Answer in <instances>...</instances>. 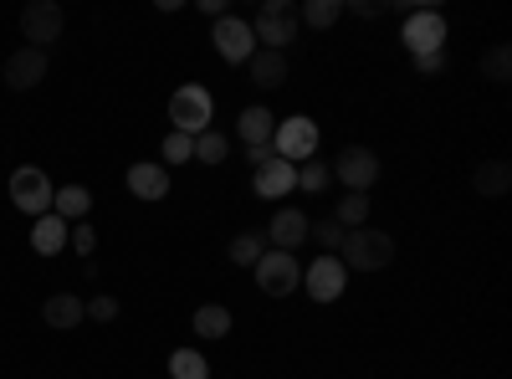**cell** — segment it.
Returning a JSON list of instances; mask_svg holds the SVG:
<instances>
[{
  "instance_id": "9c48e42d",
  "label": "cell",
  "mask_w": 512,
  "mask_h": 379,
  "mask_svg": "<svg viewBox=\"0 0 512 379\" xmlns=\"http://www.w3.org/2000/svg\"><path fill=\"white\" fill-rule=\"evenodd\" d=\"M210 41H216L221 62H231V67H246V62H251V52H256L251 21H241V16H221L216 26H210Z\"/></svg>"
},
{
  "instance_id": "1f68e13d",
  "label": "cell",
  "mask_w": 512,
  "mask_h": 379,
  "mask_svg": "<svg viewBox=\"0 0 512 379\" xmlns=\"http://www.w3.org/2000/svg\"><path fill=\"white\" fill-rule=\"evenodd\" d=\"M308 236H318V246H328V257H333L338 246H344V226H338L333 216H328V221H318V226H308Z\"/></svg>"
},
{
  "instance_id": "7a4b0ae2",
  "label": "cell",
  "mask_w": 512,
  "mask_h": 379,
  "mask_svg": "<svg viewBox=\"0 0 512 379\" xmlns=\"http://www.w3.org/2000/svg\"><path fill=\"white\" fill-rule=\"evenodd\" d=\"M210 118H216V98H210L200 82H185V88L169 93V123H175V134L200 139L210 129Z\"/></svg>"
},
{
  "instance_id": "ba28073f",
  "label": "cell",
  "mask_w": 512,
  "mask_h": 379,
  "mask_svg": "<svg viewBox=\"0 0 512 379\" xmlns=\"http://www.w3.org/2000/svg\"><path fill=\"white\" fill-rule=\"evenodd\" d=\"M405 47H410V57H425V52H446V16L441 11H431V6H420V11H410L405 16Z\"/></svg>"
},
{
  "instance_id": "6da1fadb",
  "label": "cell",
  "mask_w": 512,
  "mask_h": 379,
  "mask_svg": "<svg viewBox=\"0 0 512 379\" xmlns=\"http://www.w3.org/2000/svg\"><path fill=\"white\" fill-rule=\"evenodd\" d=\"M344 272H384L395 262V236L390 231H374V226H359V231H344V246L333 251Z\"/></svg>"
},
{
  "instance_id": "277c9868",
  "label": "cell",
  "mask_w": 512,
  "mask_h": 379,
  "mask_svg": "<svg viewBox=\"0 0 512 379\" xmlns=\"http://www.w3.org/2000/svg\"><path fill=\"white\" fill-rule=\"evenodd\" d=\"M272 149H277V159H287V164H308V159H318V123H313L308 113L282 118V123H277V134H272Z\"/></svg>"
},
{
  "instance_id": "5b68a950",
  "label": "cell",
  "mask_w": 512,
  "mask_h": 379,
  "mask_svg": "<svg viewBox=\"0 0 512 379\" xmlns=\"http://www.w3.org/2000/svg\"><path fill=\"white\" fill-rule=\"evenodd\" d=\"M256 272V287L267 292V298H287V292H297L303 287V267H297V257L292 251H262V262L251 267Z\"/></svg>"
},
{
  "instance_id": "ac0fdd59",
  "label": "cell",
  "mask_w": 512,
  "mask_h": 379,
  "mask_svg": "<svg viewBox=\"0 0 512 379\" xmlns=\"http://www.w3.org/2000/svg\"><path fill=\"white\" fill-rule=\"evenodd\" d=\"M67 221L62 216H52V210H47V216H36L31 221V246H36V257H62V251H67Z\"/></svg>"
},
{
  "instance_id": "30bf717a",
  "label": "cell",
  "mask_w": 512,
  "mask_h": 379,
  "mask_svg": "<svg viewBox=\"0 0 512 379\" xmlns=\"http://www.w3.org/2000/svg\"><path fill=\"white\" fill-rule=\"evenodd\" d=\"M379 154L374 149H359V144H349L344 154H338V164H333V180H344L349 185V195H369V185L379 180Z\"/></svg>"
},
{
  "instance_id": "e0dca14e",
  "label": "cell",
  "mask_w": 512,
  "mask_h": 379,
  "mask_svg": "<svg viewBox=\"0 0 512 379\" xmlns=\"http://www.w3.org/2000/svg\"><path fill=\"white\" fill-rule=\"evenodd\" d=\"M128 190H134L139 200H164L169 195V170L164 164H154V159H144V164H128Z\"/></svg>"
},
{
  "instance_id": "cb8c5ba5",
  "label": "cell",
  "mask_w": 512,
  "mask_h": 379,
  "mask_svg": "<svg viewBox=\"0 0 512 379\" xmlns=\"http://www.w3.org/2000/svg\"><path fill=\"white\" fill-rule=\"evenodd\" d=\"M338 16H344V0H308V6L297 11V21H308L313 31H328Z\"/></svg>"
},
{
  "instance_id": "2e32d148",
  "label": "cell",
  "mask_w": 512,
  "mask_h": 379,
  "mask_svg": "<svg viewBox=\"0 0 512 379\" xmlns=\"http://www.w3.org/2000/svg\"><path fill=\"white\" fill-rule=\"evenodd\" d=\"M41 318H47V328H57V333H72L82 318H88V303H82L77 292H52V298L41 303Z\"/></svg>"
},
{
  "instance_id": "5bb4252c",
  "label": "cell",
  "mask_w": 512,
  "mask_h": 379,
  "mask_svg": "<svg viewBox=\"0 0 512 379\" xmlns=\"http://www.w3.org/2000/svg\"><path fill=\"white\" fill-rule=\"evenodd\" d=\"M251 190L262 195V200H287V195L297 190V164H287V159L262 164V170L251 175Z\"/></svg>"
},
{
  "instance_id": "484cf974",
  "label": "cell",
  "mask_w": 512,
  "mask_h": 379,
  "mask_svg": "<svg viewBox=\"0 0 512 379\" xmlns=\"http://www.w3.org/2000/svg\"><path fill=\"white\" fill-rule=\"evenodd\" d=\"M328 185H333V164H323V159H318V164H313V159H308V164H297V190L323 195Z\"/></svg>"
},
{
  "instance_id": "f546056e",
  "label": "cell",
  "mask_w": 512,
  "mask_h": 379,
  "mask_svg": "<svg viewBox=\"0 0 512 379\" xmlns=\"http://www.w3.org/2000/svg\"><path fill=\"white\" fill-rule=\"evenodd\" d=\"M482 77H487V82H507V77H512V52H507V47H492V52L482 57Z\"/></svg>"
},
{
  "instance_id": "d6986e66",
  "label": "cell",
  "mask_w": 512,
  "mask_h": 379,
  "mask_svg": "<svg viewBox=\"0 0 512 379\" xmlns=\"http://www.w3.org/2000/svg\"><path fill=\"white\" fill-rule=\"evenodd\" d=\"M246 72H251V88H282V82H287V57L256 47L251 62H246Z\"/></svg>"
},
{
  "instance_id": "9a60e30c",
  "label": "cell",
  "mask_w": 512,
  "mask_h": 379,
  "mask_svg": "<svg viewBox=\"0 0 512 379\" xmlns=\"http://www.w3.org/2000/svg\"><path fill=\"white\" fill-rule=\"evenodd\" d=\"M236 134H241V144H246V149L272 144V134H277V113H272V108H262V103L241 108V113H236Z\"/></svg>"
},
{
  "instance_id": "52a82bcc",
  "label": "cell",
  "mask_w": 512,
  "mask_h": 379,
  "mask_svg": "<svg viewBox=\"0 0 512 379\" xmlns=\"http://www.w3.org/2000/svg\"><path fill=\"white\" fill-rule=\"evenodd\" d=\"M62 26H67V11L57 6V0H36V6L21 11V36H26V47H36V52H47L52 41L62 36Z\"/></svg>"
},
{
  "instance_id": "836d02e7",
  "label": "cell",
  "mask_w": 512,
  "mask_h": 379,
  "mask_svg": "<svg viewBox=\"0 0 512 379\" xmlns=\"http://www.w3.org/2000/svg\"><path fill=\"white\" fill-rule=\"evenodd\" d=\"M344 11H354V16H364V21L390 16V6H384V0H354V6H344Z\"/></svg>"
},
{
  "instance_id": "8fae6325",
  "label": "cell",
  "mask_w": 512,
  "mask_h": 379,
  "mask_svg": "<svg viewBox=\"0 0 512 379\" xmlns=\"http://www.w3.org/2000/svg\"><path fill=\"white\" fill-rule=\"evenodd\" d=\"M344 287H349V272H344L338 257H328V251L313 267H303V292L313 303H338V298H344Z\"/></svg>"
},
{
  "instance_id": "e575fe53",
  "label": "cell",
  "mask_w": 512,
  "mask_h": 379,
  "mask_svg": "<svg viewBox=\"0 0 512 379\" xmlns=\"http://www.w3.org/2000/svg\"><path fill=\"white\" fill-rule=\"evenodd\" d=\"M415 72H446V52H425V57H415Z\"/></svg>"
},
{
  "instance_id": "8992f818",
  "label": "cell",
  "mask_w": 512,
  "mask_h": 379,
  "mask_svg": "<svg viewBox=\"0 0 512 379\" xmlns=\"http://www.w3.org/2000/svg\"><path fill=\"white\" fill-rule=\"evenodd\" d=\"M52 180H47V170H36V164H21V170L11 175V205L21 210V216H47L52 210Z\"/></svg>"
},
{
  "instance_id": "4dcf8cb0",
  "label": "cell",
  "mask_w": 512,
  "mask_h": 379,
  "mask_svg": "<svg viewBox=\"0 0 512 379\" xmlns=\"http://www.w3.org/2000/svg\"><path fill=\"white\" fill-rule=\"evenodd\" d=\"M67 246L77 251V257H93V246H98V231H93L88 221H77V226L67 231Z\"/></svg>"
},
{
  "instance_id": "603a6c76",
  "label": "cell",
  "mask_w": 512,
  "mask_h": 379,
  "mask_svg": "<svg viewBox=\"0 0 512 379\" xmlns=\"http://www.w3.org/2000/svg\"><path fill=\"white\" fill-rule=\"evenodd\" d=\"M169 379H210L205 354H195V349H175V354H169Z\"/></svg>"
},
{
  "instance_id": "8d00e7d4",
  "label": "cell",
  "mask_w": 512,
  "mask_h": 379,
  "mask_svg": "<svg viewBox=\"0 0 512 379\" xmlns=\"http://www.w3.org/2000/svg\"><path fill=\"white\" fill-rule=\"evenodd\" d=\"M200 11H205L210 21H221V16H231V11H226V0H200Z\"/></svg>"
},
{
  "instance_id": "44dd1931",
  "label": "cell",
  "mask_w": 512,
  "mask_h": 379,
  "mask_svg": "<svg viewBox=\"0 0 512 379\" xmlns=\"http://www.w3.org/2000/svg\"><path fill=\"white\" fill-rule=\"evenodd\" d=\"M472 190L477 195H507L512 190V164L507 159H487L482 170L472 175Z\"/></svg>"
},
{
  "instance_id": "ffe728a7",
  "label": "cell",
  "mask_w": 512,
  "mask_h": 379,
  "mask_svg": "<svg viewBox=\"0 0 512 379\" xmlns=\"http://www.w3.org/2000/svg\"><path fill=\"white\" fill-rule=\"evenodd\" d=\"M88 210H93V190L88 185H62L52 195V216H62L67 226L72 221H88Z\"/></svg>"
},
{
  "instance_id": "4fadbf2b",
  "label": "cell",
  "mask_w": 512,
  "mask_h": 379,
  "mask_svg": "<svg viewBox=\"0 0 512 379\" xmlns=\"http://www.w3.org/2000/svg\"><path fill=\"white\" fill-rule=\"evenodd\" d=\"M308 216L297 205H282L277 216H272V226H267V241H272V251H292V246H303L308 241Z\"/></svg>"
},
{
  "instance_id": "d590c367",
  "label": "cell",
  "mask_w": 512,
  "mask_h": 379,
  "mask_svg": "<svg viewBox=\"0 0 512 379\" xmlns=\"http://www.w3.org/2000/svg\"><path fill=\"white\" fill-rule=\"evenodd\" d=\"M277 159V149L272 144H256V149H246V164H251V170H262V164H272Z\"/></svg>"
},
{
  "instance_id": "7402d4cb",
  "label": "cell",
  "mask_w": 512,
  "mask_h": 379,
  "mask_svg": "<svg viewBox=\"0 0 512 379\" xmlns=\"http://www.w3.org/2000/svg\"><path fill=\"white\" fill-rule=\"evenodd\" d=\"M190 328L200 333V339H226V333H231V313L221 303H205V308H195Z\"/></svg>"
},
{
  "instance_id": "3957f363",
  "label": "cell",
  "mask_w": 512,
  "mask_h": 379,
  "mask_svg": "<svg viewBox=\"0 0 512 379\" xmlns=\"http://www.w3.org/2000/svg\"><path fill=\"white\" fill-rule=\"evenodd\" d=\"M297 6L292 0H267L262 11H256L251 21V36H256V47H267V52H287L292 41H297Z\"/></svg>"
},
{
  "instance_id": "7c38bea8",
  "label": "cell",
  "mask_w": 512,
  "mask_h": 379,
  "mask_svg": "<svg viewBox=\"0 0 512 379\" xmlns=\"http://www.w3.org/2000/svg\"><path fill=\"white\" fill-rule=\"evenodd\" d=\"M41 82H47V52L21 47V52H11V57H6V88L31 93V88H41Z\"/></svg>"
},
{
  "instance_id": "f1b7e54d",
  "label": "cell",
  "mask_w": 512,
  "mask_h": 379,
  "mask_svg": "<svg viewBox=\"0 0 512 379\" xmlns=\"http://www.w3.org/2000/svg\"><path fill=\"white\" fill-rule=\"evenodd\" d=\"M159 154H164V164H190V159H195V139H185V134H175V129H169Z\"/></svg>"
},
{
  "instance_id": "d4e9b609",
  "label": "cell",
  "mask_w": 512,
  "mask_h": 379,
  "mask_svg": "<svg viewBox=\"0 0 512 379\" xmlns=\"http://www.w3.org/2000/svg\"><path fill=\"white\" fill-rule=\"evenodd\" d=\"M226 154H231V139L221 129H205L195 139V164H226Z\"/></svg>"
},
{
  "instance_id": "d6a6232c",
  "label": "cell",
  "mask_w": 512,
  "mask_h": 379,
  "mask_svg": "<svg viewBox=\"0 0 512 379\" xmlns=\"http://www.w3.org/2000/svg\"><path fill=\"white\" fill-rule=\"evenodd\" d=\"M88 318H93V323H113V318H118V298H108V292H98V298L88 303Z\"/></svg>"
},
{
  "instance_id": "83f0119b",
  "label": "cell",
  "mask_w": 512,
  "mask_h": 379,
  "mask_svg": "<svg viewBox=\"0 0 512 379\" xmlns=\"http://www.w3.org/2000/svg\"><path fill=\"white\" fill-rule=\"evenodd\" d=\"M262 251H267L262 236H256V231H241V236L231 241V262H236V267H256V262H262Z\"/></svg>"
},
{
  "instance_id": "4316f807",
  "label": "cell",
  "mask_w": 512,
  "mask_h": 379,
  "mask_svg": "<svg viewBox=\"0 0 512 379\" xmlns=\"http://www.w3.org/2000/svg\"><path fill=\"white\" fill-rule=\"evenodd\" d=\"M333 221L344 226V231H359L369 221V195H344V205L333 210Z\"/></svg>"
}]
</instances>
